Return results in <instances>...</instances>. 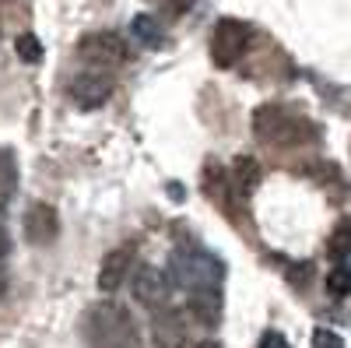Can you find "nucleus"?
<instances>
[{
	"mask_svg": "<svg viewBox=\"0 0 351 348\" xmlns=\"http://www.w3.org/2000/svg\"><path fill=\"white\" fill-rule=\"evenodd\" d=\"M84 338L92 348H144L141 341V327L130 316L127 306L120 303H95L84 316Z\"/></svg>",
	"mask_w": 351,
	"mask_h": 348,
	"instance_id": "1",
	"label": "nucleus"
},
{
	"mask_svg": "<svg viewBox=\"0 0 351 348\" xmlns=\"http://www.w3.org/2000/svg\"><path fill=\"white\" fill-rule=\"evenodd\" d=\"M253 130L260 141L274 144V148H299L302 141H313L316 134L306 116L288 106H260L253 116Z\"/></svg>",
	"mask_w": 351,
	"mask_h": 348,
	"instance_id": "2",
	"label": "nucleus"
},
{
	"mask_svg": "<svg viewBox=\"0 0 351 348\" xmlns=\"http://www.w3.org/2000/svg\"><path fill=\"white\" fill-rule=\"evenodd\" d=\"M169 278L176 288H186V292L218 288L225 278V264L208 250H176L169 260Z\"/></svg>",
	"mask_w": 351,
	"mask_h": 348,
	"instance_id": "3",
	"label": "nucleus"
},
{
	"mask_svg": "<svg viewBox=\"0 0 351 348\" xmlns=\"http://www.w3.org/2000/svg\"><path fill=\"white\" fill-rule=\"evenodd\" d=\"M250 39H253V28H250L246 21H239V18H221V21L215 25V32H211V60H215L218 67H232V64H236L239 56L246 53Z\"/></svg>",
	"mask_w": 351,
	"mask_h": 348,
	"instance_id": "4",
	"label": "nucleus"
},
{
	"mask_svg": "<svg viewBox=\"0 0 351 348\" xmlns=\"http://www.w3.org/2000/svg\"><path fill=\"white\" fill-rule=\"evenodd\" d=\"M77 56L84 64L99 67V71H112V67L127 64V43H123V36H116V32H88L77 43Z\"/></svg>",
	"mask_w": 351,
	"mask_h": 348,
	"instance_id": "5",
	"label": "nucleus"
},
{
	"mask_svg": "<svg viewBox=\"0 0 351 348\" xmlns=\"http://www.w3.org/2000/svg\"><path fill=\"white\" fill-rule=\"evenodd\" d=\"M186 341H190L186 310L162 306L152 321V348H186Z\"/></svg>",
	"mask_w": 351,
	"mask_h": 348,
	"instance_id": "6",
	"label": "nucleus"
},
{
	"mask_svg": "<svg viewBox=\"0 0 351 348\" xmlns=\"http://www.w3.org/2000/svg\"><path fill=\"white\" fill-rule=\"evenodd\" d=\"M130 288H134V299H137L141 306H148V310L169 306V299H172V292H176L169 271H158V268H141V271L134 275V285H130Z\"/></svg>",
	"mask_w": 351,
	"mask_h": 348,
	"instance_id": "7",
	"label": "nucleus"
},
{
	"mask_svg": "<svg viewBox=\"0 0 351 348\" xmlns=\"http://www.w3.org/2000/svg\"><path fill=\"white\" fill-rule=\"evenodd\" d=\"M60 236V215L53 205H32L25 211V240L32 246H49Z\"/></svg>",
	"mask_w": 351,
	"mask_h": 348,
	"instance_id": "8",
	"label": "nucleus"
},
{
	"mask_svg": "<svg viewBox=\"0 0 351 348\" xmlns=\"http://www.w3.org/2000/svg\"><path fill=\"white\" fill-rule=\"evenodd\" d=\"M109 95H112V81L102 71H88L71 81V99L81 109H99L102 102H109Z\"/></svg>",
	"mask_w": 351,
	"mask_h": 348,
	"instance_id": "9",
	"label": "nucleus"
},
{
	"mask_svg": "<svg viewBox=\"0 0 351 348\" xmlns=\"http://www.w3.org/2000/svg\"><path fill=\"white\" fill-rule=\"evenodd\" d=\"M134 264V250L130 246H116L109 257H102V268H99V292H116Z\"/></svg>",
	"mask_w": 351,
	"mask_h": 348,
	"instance_id": "10",
	"label": "nucleus"
},
{
	"mask_svg": "<svg viewBox=\"0 0 351 348\" xmlns=\"http://www.w3.org/2000/svg\"><path fill=\"white\" fill-rule=\"evenodd\" d=\"M228 180H232V190H236V197H243V200H246V197L260 187V180H263L260 162H256V159H250V155L236 159V165H232V172H228Z\"/></svg>",
	"mask_w": 351,
	"mask_h": 348,
	"instance_id": "11",
	"label": "nucleus"
},
{
	"mask_svg": "<svg viewBox=\"0 0 351 348\" xmlns=\"http://www.w3.org/2000/svg\"><path fill=\"white\" fill-rule=\"evenodd\" d=\"M190 313H197L200 324H218L221 321V292L218 288H200V292H186Z\"/></svg>",
	"mask_w": 351,
	"mask_h": 348,
	"instance_id": "12",
	"label": "nucleus"
},
{
	"mask_svg": "<svg viewBox=\"0 0 351 348\" xmlns=\"http://www.w3.org/2000/svg\"><path fill=\"white\" fill-rule=\"evenodd\" d=\"M18 194V159L11 148H0V211H4Z\"/></svg>",
	"mask_w": 351,
	"mask_h": 348,
	"instance_id": "13",
	"label": "nucleus"
},
{
	"mask_svg": "<svg viewBox=\"0 0 351 348\" xmlns=\"http://www.w3.org/2000/svg\"><path fill=\"white\" fill-rule=\"evenodd\" d=\"M130 32H134V39L137 43H144V46H162V28H158V21L152 18V14H137L134 21H130Z\"/></svg>",
	"mask_w": 351,
	"mask_h": 348,
	"instance_id": "14",
	"label": "nucleus"
},
{
	"mask_svg": "<svg viewBox=\"0 0 351 348\" xmlns=\"http://www.w3.org/2000/svg\"><path fill=\"white\" fill-rule=\"evenodd\" d=\"M14 53H18V60H25V64H39V60H43V43H39V36L21 32V36L14 39Z\"/></svg>",
	"mask_w": 351,
	"mask_h": 348,
	"instance_id": "15",
	"label": "nucleus"
},
{
	"mask_svg": "<svg viewBox=\"0 0 351 348\" xmlns=\"http://www.w3.org/2000/svg\"><path fill=\"white\" fill-rule=\"evenodd\" d=\"M327 250H330V257L337 260V268H344V260H348V253H351V232H348V225H344V222L334 229V236H330Z\"/></svg>",
	"mask_w": 351,
	"mask_h": 348,
	"instance_id": "16",
	"label": "nucleus"
},
{
	"mask_svg": "<svg viewBox=\"0 0 351 348\" xmlns=\"http://www.w3.org/2000/svg\"><path fill=\"white\" fill-rule=\"evenodd\" d=\"M348 285H351V278H348V268H334V271L327 275V292H330V296L344 299V296H348Z\"/></svg>",
	"mask_w": 351,
	"mask_h": 348,
	"instance_id": "17",
	"label": "nucleus"
},
{
	"mask_svg": "<svg viewBox=\"0 0 351 348\" xmlns=\"http://www.w3.org/2000/svg\"><path fill=\"white\" fill-rule=\"evenodd\" d=\"M313 348H344V341H341V334H337V331L316 327V331H313Z\"/></svg>",
	"mask_w": 351,
	"mask_h": 348,
	"instance_id": "18",
	"label": "nucleus"
},
{
	"mask_svg": "<svg viewBox=\"0 0 351 348\" xmlns=\"http://www.w3.org/2000/svg\"><path fill=\"white\" fill-rule=\"evenodd\" d=\"M256 348H291V345H288V338H285V334H278V331H267V334L260 338V345H256Z\"/></svg>",
	"mask_w": 351,
	"mask_h": 348,
	"instance_id": "19",
	"label": "nucleus"
},
{
	"mask_svg": "<svg viewBox=\"0 0 351 348\" xmlns=\"http://www.w3.org/2000/svg\"><path fill=\"white\" fill-rule=\"evenodd\" d=\"M193 4H197V0H169V8H172L176 14H183V11H190Z\"/></svg>",
	"mask_w": 351,
	"mask_h": 348,
	"instance_id": "20",
	"label": "nucleus"
},
{
	"mask_svg": "<svg viewBox=\"0 0 351 348\" xmlns=\"http://www.w3.org/2000/svg\"><path fill=\"white\" fill-rule=\"evenodd\" d=\"M8 250H11V240H8V232H4V229H0V260H4V257H8Z\"/></svg>",
	"mask_w": 351,
	"mask_h": 348,
	"instance_id": "21",
	"label": "nucleus"
},
{
	"mask_svg": "<svg viewBox=\"0 0 351 348\" xmlns=\"http://www.w3.org/2000/svg\"><path fill=\"white\" fill-rule=\"evenodd\" d=\"M4 292H8V275L0 271V299H4Z\"/></svg>",
	"mask_w": 351,
	"mask_h": 348,
	"instance_id": "22",
	"label": "nucleus"
},
{
	"mask_svg": "<svg viewBox=\"0 0 351 348\" xmlns=\"http://www.w3.org/2000/svg\"><path fill=\"white\" fill-rule=\"evenodd\" d=\"M193 348H221L218 341H200V345H193Z\"/></svg>",
	"mask_w": 351,
	"mask_h": 348,
	"instance_id": "23",
	"label": "nucleus"
}]
</instances>
